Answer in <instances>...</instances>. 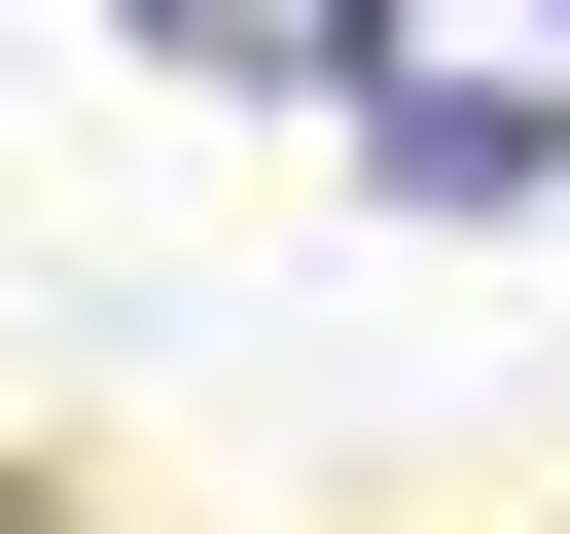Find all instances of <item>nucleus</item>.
<instances>
[{
    "mask_svg": "<svg viewBox=\"0 0 570 534\" xmlns=\"http://www.w3.org/2000/svg\"><path fill=\"white\" fill-rule=\"evenodd\" d=\"M321 71H356V142L428 214H534L570 178V0H321Z\"/></svg>",
    "mask_w": 570,
    "mask_h": 534,
    "instance_id": "f257e3e1",
    "label": "nucleus"
},
{
    "mask_svg": "<svg viewBox=\"0 0 570 534\" xmlns=\"http://www.w3.org/2000/svg\"><path fill=\"white\" fill-rule=\"evenodd\" d=\"M142 36H178V71H285V36H321V0H142Z\"/></svg>",
    "mask_w": 570,
    "mask_h": 534,
    "instance_id": "f03ea898",
    "label": "nucleus"
}]
</instances>
